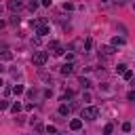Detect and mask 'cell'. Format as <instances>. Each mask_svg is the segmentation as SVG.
Instances as JSON below:
<instances>
[{"label": "cell", "instance_id": "cell-1", "mask_svg": "<svg viewBox=\"0 0 135 135\" xmlns=\"http://www.w3.org/2000/svg\"><path fill=\"white\" fill-rule=\"evenodd\" d=\"M32 61H34V65L40 68V65H44V63L49 61V53H46V51H36L34 57H32Z\"/></svg>", "mask_w": 135, "mask_h": 135}, {"label": "cell", "instance_id": "cell-2", "mask_svg": "<svg viewBox=\"0 0 135 135\" xmlns=\"http://www.w3.org/2000/svg\"><path fill=\"white\" fill-rule=\"evenodd\" d=\"M97 116H99V108H95V105L82 108V118H86V120H95Z\"/></svg>", "mask_w": 135, "mask_h": 135}, {"label": "cell", "instance_id": "cell-3", "mask_svg": "<svg viewBox=\"0 0 135 135\" xmlns=\"http://www.w3.org/2000/svg\"><path fill=\"white\" fill-rule=\"evenodd\" d=\"M6 8H8L11 13H19V11L23 8V0H8V2H6Z\"/></svg>", "mask_w": 135, "mask_h": 135}, {"label": "cell", "instance_id": "cell-4", "mask_svg": "<svg viewBox=\"0 0 135 135\" xmlns=\"http://www.w3.org/2000/svg\"><path fill=\"white\" fill-rule=\"evenodd\" d=\"M49 51H53V55H55V57H61V55H63V46H61L57 40H51V44H49Z\"/></svg>", "mask_w": 135, "mask_h": 135}, {"label": "cell", "instance_id": "cell-5", "mask_svg": "<svg viewBox=\"0 0 135 135\" xmlns=\"http://www.w3.org/2000/svg\"><path fill=\"white\" fill-rule=\"evenodd\" d=\"M61 74H63V76H70V74H74V63H72V61H68V63L61 68Z\"/></svg>", "mask_w": 135, "mask_h": 135}, {"label": "cell", "instance_id": "cell-6", "mask_svg": "<svg viewBox=\"0 0 135 135\" xmlns=\"http://www.w3.org/2000/svg\"><path fill=\"white\" fill-rule=\"evenodd\" d=\"M80 127H82V120H80V118H74V120H70V129H72V131H78Z\"/></svg>", "mask_w": 135, "mask_h": 135}, {"label": "cell", "instance_id": "cell-7", "mask_svg": "<svg viewBox=\"0 0 135 135\" xmlns=\"http://www.w3.org/2000/svg\"><path fill=\"white\" fill-rule=\"evenodd\" d=\"M112 46H114V49L124 46V38H118V36H116V38H112Z\"/></svg>", "mask_w": 135, "mask_h": 135}, {"label": "cell", "instance_id": "cell-8", "mask_svg": "<svg viewBox=\"0 0 135 135\" xmlns=\"http://www.w3.org/2000/svg\"><path fill=\"white\" fill-rule=\"evenodd\" d=\"M101 55H103V57H112V55H114V46H103V49H101Z\"/></svg>", "mask_w": 135, "mask_h": 135}, {"label": "cell", "instance_id": "cell-9", "mask_svg": "<svg viewBox=\"0 0 135 135\" xmlns=\"http://www.w3.org/2000/svg\"><path fill=\"white\" fill-rule=\"evenodd\" d=\"M0 59H2V61H11V59H13V53H11V51H2V53H0Z\"/></svg>", "mask_w": 135, "mask_h": 135}, {"label": "cell", "instance_id": "cell-10", "mask_svg": "<svg viewBox=\"0 0 135 135\" xmlns=\"http://www.w3.org/2000/svg\"><path fill=\"white\" fill-rule=\"evenodd\" d=\"M70 112H72V110H70V105H65V103H61V105H59V114H61V116H68Z\"/></svg>", "mask_w": 135, "mask_h": 135}, {"label": "cell", "instance_id": "cell-11", "mask_svg": "<svg viewBox=\"0 0 135 135\" xmlns=\"http://www.w3.org/2000/svg\"><path fill=\"white\" fill-rule=\"evenodd\" d=\"M80 84H82V89H91L93 84H91V80L89 78H84V76H80Z\"/></svg>", "mask_w": 135, "mask_h": 135}, {"label": "cell", "instance_id": "cell-12", "mask_svg": "<svg viewBox=\"0 0 135 135\" xmlns=\"http://www.w3.org/2000/svg\"><path fill=\"white\" fill-rule=\"evenodd\" d=\"M38 6H40V2H36V0H30V2H27V8H30L32 13H34V11L38 8Z\"/></svg>", "mask_w": 135, "mask_h": 135}, {"label": "cell", "instance_id": "cell-13", "mask_svg": "<svg viewBox=\"0 0 135 135\" xmlns=\"http://www.w3.org/2000/svg\"><path fill=\"white\" fill-rule=\"evenodd\" d=\"M46 34H49V27H46V25H40V27H38V36L42 38V36H46Z\"/></svg>", "mask_w": 135, "mask_h": 135}, {"label": "cell", "instance_id": "cell-14", "mask_svg": "<svg viewBox=\"0 0 135 135\" xmlns=\"http://www.w3.org/2000/svg\"><path fill=\"white\" fill-rule=\"evenodd\" d=\"M91 46H93V40H91V38H86V40L82 42V49H84V51H91Z\"/></svg>", "mask_w": 135, "mask_h": 135}, {"label": "cell", "instance_id": "cell-15", "mask_svg": "<svg viewBox=\"0 0 135 135\" xmlns=\"http://www.w3.org/2000/svg\"><path fill=\"white\" fill-rule=\"evenodd\" d=\"M23 91H25V89H23V84H15V86H13V93H15V95H21Z\"/></svg>", "mask_w": 135, "mask_h": 135}, {"label": "cell", "instance_id": "cell-16", "mask_svg": "<svg viewBox=\"0 0 135 135\" xmlns=\"http://www.w3.org/2000/svg\"><path fill=\"white\" fill-rule=\"evenodd\" d=\"M112 131H114V124H105L103 127V135H112Z\"/></svg>", "mask_w": 135, "mask_h": 135}, {"label": "cell", "instance_id": "cell-17", "mask_svg": "<svg viewBox=\"0 0 135 135\" xmlns=\"http://www.w3.org/2000/svg\"><path fill=\"white\" fill-rule=\"evenodd\" d=\"M122 78H124V80H131V78H133V72H131V70H124V72H122Z\"/></svg>", "mask_w": 135, "mask_h": 135}, {"label": "cell", "instance_id": "cell-18", "mask_svg": "<svg viewBox=\"0 0 135 135\" xmlns=\"http://www.w3.org/2000/svg\"><path fill=\"white\" fill-rule=\"evenodd\" d=\"M72 95H74L72 91H65V93L61 95V101H68V99H72Z\"/></svg>", "mask_w": 135, "mask_h": 135}, {"label": "cell", "instance_id": "cell-19", "mask_svg": "<svg viewBox=\"0 0 135 135\" xmlns=\"http://www.w3.org/2000/svg\"><path fill=\"white\" fill-rule=\"evenodd\" d=\"M21 108H23V105H21V103H19V101H17V103H13V105H11V110H13V112H15V114H17V112H21Z\"/></svg>", "mask_w": 135, "mask_h": 135}, {"label": "cell", "instance_id": "cell-20", "mask_svg": "<svg viewBox=\"0 0 135 135\" xmlns=\"http://www.w3.org/2000/svg\"><path fill=\"white\" fill-rule=\"evenodd\" d=\"M32 124H34V129H36L38 133H42V131H44V127H42V122H34V120H32Z\"/></svg>", "mask_w": 135, "mask_h": 135}, {"label": "cell", "instance_id": "cell-21", "mask_svg": "<svg viewBox=\"0 0 135 135\" xmlns=\"http://www.w3.org/2000/svg\"><path fill=\"white\" fill-rule=\"evenodd\" d=\"M44 131H46V133H51V135H57V127H53V124H49Z\"/></svg>", "mask_w": 135, "mask_h": 135}, {"label": "cell", "instance_id": "cell-22", "mask_svg": "<svg viewBox=\"0 0 135 135\" xmlns=\"http://www.w3.org/2000/svg\"><path fill=\"white\" fill-rule=\"evenodd\" d=\"M131 129H133V124H131V122H122V131H124V133H129Z\"/></svg>", "mask_w": 135, "mask_h": 135}, {"label": "cell", "instance_id": "cell-23", "mask_svg": "<svg viewBox=\"0 0 135 135\" xmlns=\"http://www.w3.org/2000/svg\"><path fill=\"white\" fill-rule=\"evenodd\" d=\"M124 70H127V65H124V63H118V65H116V72H118V74H122Z\"/></svg>", "mask_w": 135, "mask_h": 135}, {"label": "cell", "instance_id": "cell-24", "mask_svg": "<svg viewBox=\"0 0 135 135\" xmlns=\"http://www.w3.org/2000/svg\"><path fill=\"white\" fill-rule=\"evenodd\" d=\"M127 99H129V101H135V89H133V91H129V93H127Z\"/></svg>", "mask_w": 135, "mask_h": 135}, {"label": "cell", "instance_id": "cell-25", "mask_svg": "<svg viewBox=\"0 0 135 135\" xmlns=\"http://www.w3.org/2000/svg\"><path fill=\"white\" fill-rule=\"evenodd\" d=\"M8 105H11V103H8V101H4V99H0V112H2V110H6V108H8Z\"/></svg>", "mask_w": 135, "mask_h": 135}, {"label": "cell", "instance_id": "cell-26", "mask_svg": "<svg viewBox=\"0 0 135 135\" xmlns=\"http://www.w3.org/2000/svg\"><path fill=\"white\" fill-rule=\"evenodd\" d=\"M63 11H74V4H72V2H65V4H63Z\"/></svg>", "mask_w": 135, "mask_h": 135}, {"label": "cell", "instance_id": "cell-27", "mask_svg": "<svg viewBox=\"0 0 135 135\" xmlns=\"http://www.w3.org/2000/svg\"><path fill=\"white\" fill-rule=\"evenodd\" d=\"M80 46H82V40H74L72 42V49H80Z\"/></svg>", "mask_w": 135, "mask_h": 135}, {"label": "cell", "instance_id": "cell-28", "mask_svg": "<svg viewBox=\"0 0 135 135\" xmlns=\"http://www.w3.org/2000/svg\"><path fill=\"white\" fill-rule=\"evenodd\" d=\"M11 23H13V25H17V23H19V17H17V15H15V17H11Z\"/></svg>", "mask_w": 135, "mask_h": 135}, {"label": "cell", "instance_id": "cell-29", "mask_svg": "<svg viewBox=\"0 0 135 135\" xmlns=\"http://www.w3.org/2000/svg\"><path fill=\"white\" fill-rule=\"evenodd\" d=\"M51 2H53V0H42L40 4H42V6H51Z\"/></svg>", "mask_w": 135, "mask_h": 135}, {"label": "cell", "instance_id": "cell-30", "mask_svg": "<svg viewBox=\"0 0 135 135\" xmlns=\"http://www.w3.org/2000/svg\"><path fill=\"white\" fill-rule=\"evenodd\" d=\"M114 2H116L118 6H122V4H124V0H114Z\"/></svg>", "mask_w": 135, "mask_h": 135}, {"label": "cell", "instance_id": "cell-31", "mask_svg": "<svg viewBox=\"0 0 135 135\" xmlns=\"http://www.w3.org/2000/svg\"><path fill=\"white\" fill-rule=\"evenodd\" d=\"M131 86H133V89H135V78H131Z\"/></svg>", "mask_w": 135, "mask_h": 135}, {"label": "cell", "instance_id": "cell-32", "mask_svg": "<svg viewBox=\"0 0 135 135\" xmlns=\"http://www.w3.org/2000/svg\"><path fill=\"white\" fill-rule=\"evenodd\" d=\"M4 25H6V23H4V21H0V30H2V27H4Z\"/></svg>", "mask_w": 135, "mask_h": 135}, {"label": "cell", "instance_id": "cell-33", "mask_svg": "<svg viewBox=\"0 0 135 135\" xmlns=\"http://www.w3.org/2000/svg\"><path fill=\"white\" fill-rule=\"evenodd\" d=\"M2 72H4V68H2V63H0V74H2Z\"/></svg>", "mask_w": 135, "mask_h": 135}, {"label": "cell", "instance_id": "cell-34", "mask_svg": "<svg viewBox=\"0 0 135 135\" xmlns=\"http://www.w3.org/2000/svg\"><path fill=\"white\" fill-rule=\"evenodd\" d=\"M2 84H4V82H2V78H0V86H2Z\"/></svg>", "mask_w": 135, "mask_h": 135}, {"label": "cell", "instance_id": "cell-35", "mask_svg": "<svg viewBox=\"0 0 135 135\" xmlns=\"http://www.w3.org/2000/svg\"><path fill=\"white\" fill-rule=\"evenodd\" d=\"M101 2H110V0H101Z\"/></svg>", "mask_w": 135, "mask_h": 135}]
</instances>
